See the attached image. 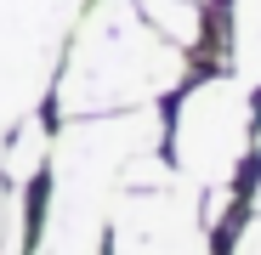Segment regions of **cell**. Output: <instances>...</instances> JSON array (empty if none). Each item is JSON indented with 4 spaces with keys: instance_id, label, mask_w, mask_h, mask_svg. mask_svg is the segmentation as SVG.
I'll list each match as a JSON object with an SVG mask.
<instances>
[{
    "instance_id": "obj_9",
    "label": "cell",
    "mask_w": 261,
    "mask_h": 255,
    "mask_svg": "<svg viewBox=\"0 0 261 255\" xmlns=\"http://www.w3.org/2000/svg\"><path fill=\"white\" fill-rule=\"evenodd\" d=\"M0 227H6V182H0Z\"/></svg>"
},
{
    "instance_id": "obj_7",
    "label": "cell",
    "mask_w": 261,
    "mask_h": 255,
    "mask_svg": "<svg viewBox=\"0 0 261 255\" xmlns=\"http://www.w3.org/2000/svg\"><path fill=\"white\" fill-rule=\"evenodd\" d=\"M46 153H51V131H46V119H40V114H29V119L17 125L12 148L0 153V170H6V182L29 187V182H34V170L46 164Z\"/></svg>"
},
{
    "instance_id": "obj_8",
    "label": "cell",
    "mask_w": 261,
    "mask_h": 255,
    "mask_svg": "<svg viewBox=\"0 0 261 255\" xmlns=\"http://www.w3.org/2000/svg\"><path fill=\"white\" fill-rule=\"evenodd\" d=\"M137 6H142V17H148L165 40H176V46H193V40L204 34L199 0H137Z\"/></svg>"
},
{
    "instance_id": "obj_6",
    "label": "cell",
    "mask_w": 261,
    "mask_h": 255,
    "mask_svg": "<svg viewBox=\"0 0 261 255\" xmlns=\"http://www.w3.org/2000/svg\"><path fill=\"white\" fill-rule=\"evenodd\" d=\"M227 51H233V74L255 91V85H261V0H233Z\"/></svg>"
},
{
    "instance_id": "obj_3",
    "label": "cell",
    "mask_w": 261,
    "mask_h": 255,
    "mask_svg": "<svg viewBox=\"0 0 261 255\" xmlns=\"http://www.w3.org/2000/svg\"><path fill=\"white\" fill-rule=\"evenodd\" d=\"M170 142H176V176H188L199 193L204 187H233L239 164L250 159V142H255L250 85L239 74L199 79L176 108Z\"/></svg>"
},
{
    "instance_id": "obj_4",
    "label": "cell",
    "mask_w": 261,
    "mask_h": 255,
    "mask_svg": "<svg viewBox=\"0 0 261 255\" xmlns=\"http://www.w3.org/2000/svg\"><path fill=\"white\" fill-rule=\"evenodd\" d=\"M85 0H0V131L40 114Z\"/></svg>"
},
{
    "instance_id": "obj_1",
    "label": "cell",
    "mask_w": 261,
    "mask_h": 255,
    "mask_svg": "<svg viewBox=\"0 0 261 255\" xmlns=\"http://www.w3.org/2000/svg\"><path fill=\"white\" fill-rule=\"evenodd\" d=\"M159 142H165V119L148 102L68 119L46 153L51 199H46V227H40L34 255H102L114 204L125 193V164Z\"/></svg>"
},
{
    "instance_id": "obj_10",
    "label": "cell",
    "mask_w": 261,
    "mask_h": 255,
    "mask_svg": "<svg viewBox=\"0 0 261 255\" xmlns=\"http://www.w3.org/2000/svg\"><path fill=\"white\" fill-rule=\"evenodd\" d=\"M0 153H6V142H0Z\"/></svg>"
},
{
    "instance_id": "obj_2",
    "label": "cell",
    "mask_w": 261,
    "mask_h": 255,
    "mask_svg": "<svg viewBox=\"0 0 261 255\" xmlns=\"http://www.w3.org/2000/svg\"><path fill=\"white\" fill-rule=\"evenodd\" d=\"M182 74H188V46L165 40L142 17L137 0H91L68 34L51 97L63 119L119 114V108H142L165 91H176Z\"/></svg>"
},
{
    "instance_id": "obj_5",
    "label": "cell",
    "mask_w": 261,
    "mask_h": 255,
    "mask_svg": "<svg viewBox=\"0 0 261 255\" xmlns=\"http://www.w3.org/2000/svg\"><path fill=\"white\" fill-rule=\"evenodd\" d=\"M114 255H210V221L199 187L170 176L159 187H125L108 221Z\"/></svg>"
}]
</instances>
